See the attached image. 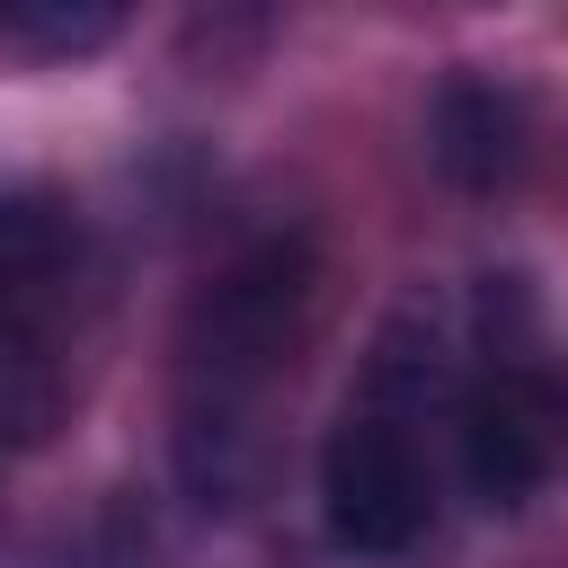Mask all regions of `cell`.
I'll return each instance as SVG.
<instances>
[{"label": "cell", "instance_id": "1", "mask_svg": "<svg viewBox=\"0 0 568 568\" xmlns=\"http://www.w3.org/2000/svg\"><path fill=\"white\" fill-rule=\"evenodd\" d=\"M311 248L302 240H257L248 257H231L195 311H186V408H178V462L195 479L204 506H240L257 479V390L293 364L302 328H311Z\"/></svg>", "mask_w": 568, "mask_h": 568}, {"label": "cell", "instance_id": "2", "mask_svg": "<svg viewBox=\"0 0 568 568\" xmlns=\"http://www.w3.org/2000/svg\"><path fill=\"white\" fill-rule=\"evenodd\" d=\"M320 515H328V541L355 550V559H399L426 541V462L408 444L399 417L382 408H346L320 444Z\"/></svg>", "mask_w": 568, "mask_h": 568}, {"label": "cell", "instance_id": "3", "mask_svg": "<svg viewBox=\"0 0 568 568\" xmlns=\"http://www.w3.org/2000/svg\"><path fill=\"white\" fill-rule=\"evenodd\" d=\"M559 408L568 390L541 382V373H488L470 399H462V479L488 515H515L550 462H559Z\"/></svg>", "mask_w": 568, "mask_h": 568}, {"label": "cell", "instance_id": "4", "mask_svg": "<svg viewBox=\"0 0 568 568\" xmlns=\"http://www.w3.org/2000/svg\"><path fill=\"white\" fill-rule=\"evenodd\" d=\"M426 142H435V169H444L453 186H506L515 160H524V106H515V89L462 71V80L435 89Z\"/></svg>", "mask_w": 568, "mask_h": 568}, {"label": "cell", "instance_id": "5", "mask_svg": "<svg viewBox=\"0 0 568 568\" xmlns=\"http://www.w3.org/2000/svg\"><path fill=\"white\" fill-rule=\"evenodd\" d=\"M115 27V0H0V44L18 53H98Z\"/></svg>", "mask_w": 568, "mask_h": 568}]
</instances>
